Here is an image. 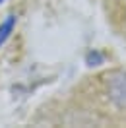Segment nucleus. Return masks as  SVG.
I'll list each match as a JSON object with an SVG mask.
<instances>
[{
	"mask_svg": "<svg viewBox=\"0 0 126 128\" xmlns=\"http://www.w3.org/2000/svg\"><path fill=\"white\" fill-rule=\"evenodd\" d=\"M14 25H16V16H8L0 24V47L6 43V39L10 37V33L14 31Z\"/></svg>",
	"mask_w": 126,
	"mask_h": 128,
	"instance_id": "nucleus-1",
	"label": "nucleus"
},
{
	"mask_svg": "<svg viewBox=\"0 0 126 128\" xmlns=\"http://www.w3.org/2000/svg\"><path fill=\"white\" fill-rule=\"evenodd\" d=\"M0 2H4V0H0Z\"/></svg>",
	"mask_w": 126,
	"mask_h": 128,
	"instance_id": "nucleus-2",
	"label": "nucleus"
}]
</instances>
